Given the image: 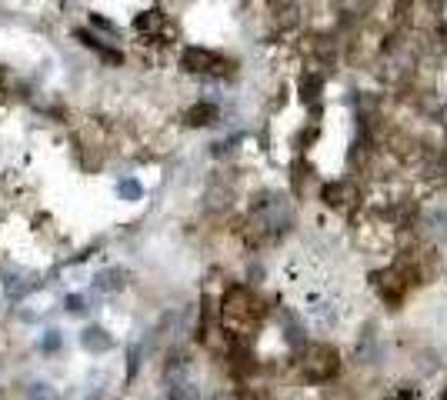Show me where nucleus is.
I'll list each match as a JSON object with an SVG mask.
<instances>
[{"instance_id": "nucleus-6", "label": "nucleus", "mask_w": 447, "mask_h": 400, "mask_svg": "<svg viewBox=\"0 0 447 400\" xmlns=\"http://www.w3.org/2000/svg\"><path fill=\"white\" fill-rule=\"evenodd\" d=\"M134 31L140 37H147V40H160V37L170 33V24H167V17H164V10H147V14H140L134 20Z\"/></svg>"}, {"instance_id": "nucleus-15", "label": "nucleus", "mask_w": 447, "mask_h": 400, "mask_svg": "<svg viewBox=\"0 0 447 400\" xmlns=\"http://www.w3.org/2000/svg\"><path fill=\"white\" fill-rule=\"evenodd\" d=\"M91 24H93V27H100L104 33H110V37H117V27H114L110 20H104V17H97V14H93V17H91Z\"/></svg>"}, {"instance_id": "nucleus-8", "label": "nucleus", "mask_w": 447, "mask_h": 400, "mask_svg": "<svg viewBox=\"0 0 447 400\" xmlns=\"http://www.w3.org/2000/svg\"><path fill=\"white\" fill-rule=\"evenodd\" d=\"M80 340H84V347L93 351V354H104V351H110V344H114V340L107 337V330H100V327H87Z\"/></svg>"}, {"instance_id": "nucleus-3", "label": "nucleus", "mask_w": 447, "mask_h": 400, "mask_svg": "<svg viewBox=\"0 0 447 400\" xmlns=\"http://www.w3.org/2000/svg\"><path fill=\"white\" fill-rule=\"evenodd\" d=\"M340 367V357L331 344H304L301 351V374L308 377L310 384H324L331 380Z\"/></svg>"}, {"instance_id": "nucleus-12", "label": "nucleus", "mask_w": 447, "mask_h": 400, "mask_svg": "<svg viewBox=\"0 0 447 400\" xmlns=\"http://www.w3.org/2000/svg\"><path fill=\"white\" fill-rule=\"evenodd\" d=\"M217 117V107H211V104H197V107L187 114V123H194V127H204V123H211Z\"/></svg>"}, {"instance_id": "nucleus-7", "label": "nucleus", "mask_w": 447, "mask_h": 400, "mask_svg": "<svg viewBox=\"0 0 447 400\" xmlns=\"http://www.w3.org/2000/svg\"><path fill=\"white\" fill-rule=\"evenodd\" d=\"M324 200L331 203V207H338V210H347V207L357 200V187L347 184V180H340V184H327L324 187Z\"/></svg>"}, {"instance_id": "nucleus-20", "label": "nucleus", "mask_w": 447, "mask_h": 400, "mask_svg": "<svg viewBox=\"0 0 447 400\" xmlns=\"http://www.w3.org/2000/svg\"><path fill=\"white\" fill-rule=\"evenodd\" d=\"M444 400H447V394H444Z\"/></svg>"}, {"instance_id": "nucleus-13", "label": "nucleus", "mask_w": 447, "mask_h": 400, "mask_svg": "<svg viewBox=\"0 0 447 400\" xmlns=\"http://www.w3.org/2000/svg\"><path fill=\"white\" fill-rule=\"evenodd\" d=\"M117 194H121L123 200H137L144 190H140L137 180H121V184H117Z\"/></svg>"}, {"instance_id": "nucleus-18", "label": "nucleus", "mask_w": 447, "mask_h": 400, "mask_svg": "<svg viewBox=\"0 0 447 400\" xmlns=\"http://www.w3.org/2000/svg\"><path fill=\"white\" fill-rule=\"evenodd\" d=\"M441 40H444V44H447V24H444V27H441Z\"/></svg>"}, {"instance_id": "nucleus-2", "label": "nucleus", "mask_w": 447, "mask_h": 400, "mask_svg": "<svg viewBox=\"0 0 447 400\" xmlns=\"http://www.w3.org/2000/svg\"><path fill=\"white\" fill-rule=\"evenodd\" d=\"M291 227V203L280 194H261L250 203V231L257 244L278 240L280 233Z\"/></svg>"}, {"instance_id": "nucleus-17", "label": "nucleus", "mask_w": 447, "mask_h": 400, "mask_svg": "<svg viewBox=\"0 0 447 400\" xmlns=\"http://www.w3.org/2000/svg\"><path fill=\"white\" fill-rule=\"evenodd\" d=\"M67 307H70V310H84V297H80V293H70V297H67Z\"/></svg>"}, {"instance_id": "nucleus-16", "label": "nucleus", "mask_w": 447, "mask_h": 400, "mask_svg": "<svg viewBox=\"0 0 447 400\" xmlns=\"http://www.w3.org/2000/svg\"><path fill=\"white\" fill-rule=\"evenodd\" d=\"M40 347H44V351H57V347H61V334H57V330H47V337Z\"/></svg>"}, {"instance_id": "nucleus-5", "label": "nucleus", "mask_w": 447, "mask_h": 400, "mask_svg": "<svg viewBox=\"0 0 447 400\" xmlns=\"http://www.w3.org/2000/svg\"><path fill=\"white\" fill-rule=\"evenodd\" d=\"M197 380L187 357H174L167 360V397L170 400H197Z\"/></svg>"}, {"instance_id": "nucleus-19", "label": "nucleus", "mask_w": 447, "mask_h": 400, "mask_svg": "<svg viewBox=\"0 0 447 400\" xmlns=\"http://www.w3.org/2000/svg\"><path fill=\"white\" fill-rule=\"evenodd\" d=\"M0 100H3V91H0Z\"/></svg>"}, {"instance_id": "nucleus-14", "label": "nucleus", "mask_w": 447, "mask_h": 400, "mask_svg": "<svg viewBox=\"0 0 447 400\" xmlns=\"http://www.w3.org/2000/svg\"><path fill=\"white\" fill-rule=\"evenodd\" d=\"M27 400H57V394H54L47 384H31V390H27Z\"/></svg>"}, {"instance_id": "nucleus-4", "label": "nucleus", "mask_w": 447, "mask_h": 400, "mask_svg": "<svg viewBox=\"0 0 447 400\" xmlns=\"http://www.w3.org/2000/svg\"><path fill=\"white\" fill-rule=\"evenodd\" d=\"M181 67H184L187 74H197V77H227L234 67L227 57H220L214 50H207V47H187L184 54H181Z\"/></svg>"}, {"instance_id": "nucleus-1", "label": "nucleus", "mask_w": 447, "mask_h": 400, "mask_svg": "<svg viewBox=\"0 0 447 400\" xmlns=\"http://www.w3.org/2000/svg\"><path fill=\"white\" fill-rule=\"evenodd\" d=\"M264 317V304L247 291V287H231L220 300V323L227 330L231 344H241V337H247Z\"/></svg>"}, {"instance_id": "nucleus-10", "label": "nucleus", "mask_w": 447, "mask_h": 400, "mask_svg": "<svg viewBox=\"0 0 447 400\" xmlns=\"http://www.w3.org/2000/svg\"><path fill=\"white\" fill-rule=\"evenodd\" d=\"M31 287H33V280L20 277V274H14V277H7V284H3V291H7V297H10V300H24Z\"/></svg>"}, {"instance_id": "nucleus-11", "label": "nucleus", "mask_w": 447, "mask_h": 400, "mask_svg": "<svg viewBox=\"0 0 447 400\" xmlns=\"http://www.w3.org/2000/svg\"><path fill=\"white\" fill-rule=\"evenodd\" d=\"M77 37H80V40H84V44H87V47H93V50H97L100 57H107V61H121V54H117L114 47H107V44H104L100 37H93V33H87V31H77Z\"/></svg>"}, {"instance_id": "nucleus-9", "label": "nucleus", "mask_w": 447, "mask_h": 400, "mask_svg": "<svg viewBox=\"0 0 447 400\" xmlns=\"http://www.w3.org/2000/svg\"><path fill=\"white\" fill-rule=\"evenodd\" d=\"M123 270H104V274H97V280H93V287L97 291H104V293H110V291H121L123 287Z\"/></svg>"}]
</instances>
